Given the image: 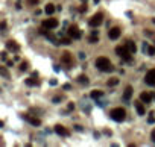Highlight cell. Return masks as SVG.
<instances>
[{
	"mask_svg": "<svg viewBox=\"0 0 155 147\" xmlns=\"http://www.w3.org/2000/svg\"><path fill=\"white\" fill-rule=\"evenodd\" d=\"M27 3H29V5H37L38 0H27Z\"/></svg>",
	"mask_w": 155,
	"mask_h": 147,
	"instance_id": "28",
	"label": "cell"
},
{
	"mask_svg": "<svg viewBox=\"0 0 155 147\" xmlns=\"http://www.w3.org/2000/svg\"><path fill=\"white\" fill-rule=\"evenodd\" d=\"M120 34H122L120 27H112V29L108 30V36H110V40H117V38L120 36Z\"/></svg>",
	"mask_w": 155,
	"mask_h": 147,
	"instance_id": "10",
	"label": "cell"
},
{
	"mask_svg": "<svg viewBox=\"0 0 155 147\" xmlns=\"http://www.w3.org/2000/svg\"><path fill=\"white\" fill-rule=\"evenodd\" d=\"M100 95H102V91H97V90L91 91V97H93V99H99Z\"/></svg>",
	"mask_w": 155,
	"mask_h": 147,
	"instance_id": "21",
	"label": "cell"
},
{
	"mask_svg": "<svg viewBox=\"0 0 155 147\" xmlns=\"http://www.w3.org/2000/svg\"><path fill=\"white\" fill-rule=\"evenodd\" d=\"M117 84H119V79H116V78H112L108 80V85H110V87H114V85H117Z\"/></svg>",
	"mask_w": 155,
	"mask_h": 147,
	"instance_id": "22",
	"label": "cell"
},
{
	"mask_svg": "<svg viewBox=\"0 0 155 147\" xmlns=\"http://www.w3.org/2000/svg\"><path fill=\"white\" fill-rule=\"evenodd\" d=\"M99 2H100V0H94V3H99Z\"/></svg>",
	"mask_w": 155,
	"mask_h": 147,
	"instance_id": "37",
	"label": "cell"
},
{
	"mask_svg": "<svg viewBox=\"0 0 155 147\" xmlns=\"http://www.w3.org/2000/svg\"><path fill=\"white\" fill-rule=\"evenodd\" d=\"M103 23V14L102 12H97V14H94L93 17L90 18V26L91 27H97L100 26Z\"/></svg>",
	"mask_w": 155,
	"mask_h": 147,
	"instance_id": "5",
	"label": "cell"
},
{
	"mask_svg": "<svg viewBox=\"0 0 155 147\" xmlns=\"http://www.w3.org/2000/svg\"><path fill=\"white\" fill-rule=\"evenodd\" d=\"M116 53H117L120 58H123L125 61H128V62L131 61V55H132V53L128 50V47H126V46H125V47H122V46L116 47Z\"/></svg>",
	"mask_w": 155,
	"mask_h": 147,
	"instance_id": "3",
	"label": "cell"
},
{
	"mask_svg": "<svg viewBox=\"0 0 155 147\" xmlns=\"http://www.w3.org/2000/svg\"><path fill=\"white\" fill-rule=\"evenodd\" d=\"M59 43H61V44H64V46H69V44H70V38H62Z\"/></svg>",
	"mask_w": 155,
	"mask_h": 147,
	"instance_id": "26",
	"label": "cell"
},
{
	"mask_svg": "<svg viewBox=\"0 0 155 147\" xmlns=\"http://www.w3.org/2000/svg\"><path fill=\"white\" fill-rule=\"evenodd\" d=\"M55 5H52V3H47V5H46V8H44V12H46V14H47V15H52V14H53V12H55Z\"/></svg>",
	"mask_w": 155,
	"mask_h": 147,
	"instance_id": "17",
	"label": "cell"
},
{
	"mask_svg": "<svg viewBox=\"0 0 155 147\" xmlns=\"http://www.w3.org/2000/svg\"><path fill=\"white\" fill-rule=\"evenodd\" d=\"M20 70H21V71H26V70H29V62L23 61V62L20 64Z\"/></svg>",
	"mask_w": 155,
	"mask_h": 147,
	"instance_id": "20",
	"label": "cell"
},
{
	"mask_svg": "<svg viewBox=\"0 0 155 147\" xmlns=\"http://www.w3.org/2000/svg\"><path fill=\"white\" fill-rule=\"evenodd\" d=\"M88 41H90V44H96L97 41H99V36H97V35H93V36H91Z\"/></svg>",
	"mask_w": 155,
	"mask_h": 147,
	"instance_id": "23",
	"label": "cell"
},
{
	"mask_svg": "<svg viewBox=\"0 0 155 147\" xmlns=\"http://www.w3.org/2000/svg\"><path fill=\"white\" fill-rule=\"evenodd\" d=\"M2 59L6 61V52H2Z\"/></svg>",
	"mask_w": 155,
	"mask_h": 147,
	"instance_id": "32",
	"label": "cell"
},
{
	"mask_svg": "<svg viewBox=\"0 0 155 147\" xmlns=\"http://www.w3.org/2000/svg\"><path fill=\"white\" fill-rule=\"evenodd\" d=\"M78 82H79V84H85V85L90 84V80H88V78H87L85 74H81V76L78 78Z\"/></svg>",
	"mask_w": 155,
	"mask_h": 147,
	"instance_id": "19",
	"label": "cell"
},
{
	"mask_svg": "<svg viewBox=\"0 0 155 147\" xmlns=\"http://www.w3.org/2000/svg\"><path fill=\"white\" fill-rule=\"evenodd\" d=\"M23 118H25L27 123H31L32 126H41V120H40V118H37V117H32V115H29V114H25V115H23Z\"/></svg>",
	"mask_w": 155,
	"mask_h": 147,
	"instance_id": "9",
	"label": "cell"
},
{
	"mask_svg": "<svg viewBox=\"0 0 155 147\" xmlns=\"http://www.w3.org/2000/svg\"><path fill=\"white\" fill-rule=\"evenodd\" d=\"M59 100H61V97H55V99H53V103H58Z\"/></svg>",
	"mask_w": 155,
	"mask_h": 147,
	"instance_id": "33",
	"label": "cell"
},
{
	"mask_svg": "<svg viewBox=\"0 0 155 147\" xmlns=\"http://www.w3.org/2000/svg\"><path fill=\"white\" fill-rule=\"evenodd\" d=\"M145 82H146L147 85H151V87H154L155 85V68L149 70L146 73V78H145Z\"/></svg>",
	"mask_w": 155,
	"mask_h": 147,
	"instance_id": "7",
	"label": "cell"
},
{
	"mask_svg": "<svg viewBox=\"0 0 155 147\" xmlns=\"http://www.w3.org/2000/svg\"><path fill=\"white\" fill-rule=\"evenodd\" d=\"M55 132H56L59 137H69V130L65 129L64 126H61V124H56V126H55Z\"/></svg>",
	"mask_w": 155,
	"mask_h": 147,
	"instance_id": "11",
	"label": "cell"
},
{
	"mask_svg": "<svg viewBox=\"0 0 155 147\" xmlns=\"http://www.w3.org/2000/svg\"><path fill=\"white\" fill-rule=\"evenodd\" d=\"M58 24H59V21L56 20V18H49V20H44L43 21V27H46V29H55V27H58Z\"/></svg>",
	"mask_w": 155,
	"mask_h": 147,
	"instance_id": "6",
	"label": "cell"
},
{
	"mask_svg": "<svg viewBox=\"0 0 155 147\" xmlns=\"http://www.w3.org/2000/svg\"><path fill=\"white\" fill-rule=\"evenodd\" d=\"M67 34H69L70 38H73V40H79L81 36H82V32H81V29L76 26V24H71L69 27V30H67Z\"/></svg>",
	"mask_w": 155,
	"mask_h": 147,
	"instance_id": "4",
	"label": "cell"
},
{
	"mask_svg": "<svg viewBox=\"0 0 155 147\" xmlns=\"http://www.w3.org/2000/svg\"><path fill=\"white\" fill-rule=\"evenodd\" d=\"M37 76H32V78H27L26 79V85H29V87H35V85H38L40 82H38V79H35Z\"/></svg>",
	"mask_w": 155,
	"mask_h": 147,
	"instance_id": "16",
	"label": "cell"
},
{
	"mask_svg": "<svg viewBox=\"0 0 155 147\" xmlns=\"http://www.w3.org/2000/svg\"><path fill=\"white\" fill-rule=\"evenodd\" d=\"M0 27H2V32H5V29H6V23H5V21H2Z\"/></svg>",
	"mask_w": 155,
	"mask_h": 147,
	"instance_id": "27",
	"label": "cell"
},
{
	"mask_svg": "<svg viewBox=\"0 0 155 147\" xmlns=\"http://www.w3.org/2000/svg\"><path fill=\"white\" fill-rule=\"evenodd\" d=\"M6 65H8V67H12V65H14V62H12V61H6Z\"/></svg>",
	"mask_w": 155,
	"mask_h": 147,
	"instance_id": "31",
	"label": "cell"
},
{
	"mask_svg": "<svg viewBox=\"0 0 155 147\" xmlns=\"http://www.w3.org/2000/svg\"><path fill=\"white\" fill-rule=\"evenodd\" d=\"M6 49H8V50H12V52H18V50H20V46H18L15 41L9 40L8 43H6Z\"/></svg>",
	"mask_w": 155,
	"mask_h": 147,
	"instance_id": "13",
	"label": "cell"
},
{
	"mask_svg": "<svg viewBox=\"0 0 155 147\" xmlns=\"http://www.w3.org/2000/svg\"><path fill=\"white\" fill-rule=\"evenodd\" d=\"M152 141L155 143V132H152Z\"/></svg>",
	"mask_w": 155,
	"mask_h": 147,
	"instance_id": "36",
	"label": "cell"
},
{
	"mask_svg": "<svg viewBox=\"0 0 155 147\" xmlns=\"http://www.w3.org/2000/svg\"><path fill=\"white\" fill-rule=\"evenodd\" d=\"M147 55H149V56H154L155 55V47H147Z\"/></svg>",
	"mask_w": 155,
	"mask_h": 147,
	"instance_id": "25",
	"label": "cell"
},
{
	"mask_svg": "<svg viewBox=\"0 0 155 147\" xmlns=\"http://www.w3.org/2000/svg\"><path fill=\"white\" fill-rule=\"evenodd\" d=\"M61 62L65 64L67 68H70V67L73 65V58H71V55H70L69 52H64L62 53V56H61Z\"/></svg>",
	"mask_w": 155,
	"mask_h": 147,
	"instance_id": "8",
	"label": "cell"
},
{
	"mask_svg": "<svg viewBox=\"0 0 155 147\" xmlns=\"http://www.w3.org/2000/svg\"><path fill=\"white\" fill-rule=\"evenodd\" d=\"M0 73H2V76H3V78H6V79L9 78V76H8V71H6V68H5V67H2V68H0Z\"/></svg>",
	"mask_w": 155,
	"mask_h": 147,
	"instance_id": "24",
	"label": "cell"
},
{
	"mask_svg": "<svg viewBox=\"0 0 155 147\" xmlns=\"http://www.w3.org/2000/svg\"><path fill=\"white\" fill-rule=\"evenodd\" d=\"M152 115H154V114L151 112V117H149V123H154V121H155V118L152 117Z\"/></svg>",
	"mask_w": 155,
	"mask_h": 147,
	"instance_id": "30",
	"label": "cell"
},
{
	"mask_svg": "<svg viewBox=\"0 0 155 147\" xmlns=\"http://www.w3.org/2000/svg\"><path fill=\"white\" fill-rule=\"evenodd\" d=\"M56 84H58V82H56V79H52V80H50V85H56Z\"/></svg>",
	"mask_w": 155,
	"mask_h": 147,
	"instance_id": "34",
	"label": "cell"
},
{
	"mask_svg": "<svg viewBox=\"0 0 155 147\" xmlns=\"http://www.w3.org/2000/svg\"><path fill=\"white\" fill-rule=\"evenodd\" d=\"M131 97H132V87H126L125 88V93H123V100L128 102Z\"/></svg>",
	"mask_w": 155,
	"mask_h": 147,
	"instance_id": "15",
	"label": "cell"
},
{
	"mask_svg": "<svg viewBox=\"0 0 155 147\" xmlns=\"http://www.w3.org/2000/svg\"><path fill=\"white\" fill-rule=\"evenodd\" d=\"M79 58H81V59H84V58H85V53L81 52V53H79Z\"/></svg>",
	"mask_w": 155,
	"mask_h": 147,
	"instance_id": "35",
	"label": "cell"
},
{
	"mask_svg": "<svg viewBox=\"0 0 155 147\" xmlns=\"http://www.w3.org/2000/svg\"><path fill=\"white\" fill-rule=\"evenodd\" d=\"M126 47H128V50L131 53H135V52H137V46H135V43H134V41H126Z\"/></svg>",
	"mask_w": 155,
	"mask_h": 147,
	"instance_id": "18",
	"label": "cell"
},
{
	"mask_svg": "<svg viewBox=\"0 0 155 147\" xmlns=\"http://www.w3.org/2000/svg\"><path fill=\"white\" fill-rule=\"evenodd\" d=\"M134 106H135V109H137L138 115H145L146 109H145V106H143V102H134Z\"/></svg>",
	"mask_w": 155,
	"mask_h": 147,
	"instance_id": "14",
	"label": "cell"
},
{
	"mask_svg": "<svg viewBox=\"0 0 155 147\" xmlns=\"http://www.w3.org/2000/svg\"><path fill=\"white\" fill-rule=\"evenodd\" d=\"M75 129H76L78 132H82V130H84V129H82V126H79V124H78V126H75Z\"/></svg>",
	"mask_w": 155,
	"mask_h": 147,
	"instance_id": "29",
	"label": "cell"
},
{
	"mask_svg": "<svg viewBox=\"0 0 155 147\" xmlns=\"http://www.w3.org/2000/svg\"><path fill=\"white\" fill-rule=\"evenodd\" d=\"M110 117L114 121L120 123V121H123L126 118V111L123 108H114V109H111V112H110Z\"/></svg>",
	"mask_w": 155,
	"mask_h": 147,
	"instance_id": "2",
	"label": "cell"
},
{
	"mask_svg": "<svg viewBox=\"0 0 155 147\" xmlns=\"http://www.w3.org/2000/svg\"><path fill=\"white\" fill-rule=\"evenodd\" d=\"M152 97H154V95L149 94V93H141V94H140V100H141L143 103L149 105L151 102H152Z\"/></svg>",
	"mask_w": 155,
	"mask_h": 147,
	"instance_id": "12",
	"label": "cell"
},
{
	"mask_svg": "<svg viewBox=\"0 0 155 147\" xmlns=\"http://www.w3.org/2000/svg\"><path fill=\"white\" fill-rule=\"evenodd\" d=\"M96 67L100 70V71H112L114 67L111 65V62L108 58H105V56H100V58H97L96 59Z\"/></svg>",
	"mask_w": 155,
	"mask_h": 147,
	"instance_id": "1",
	"label": "cell"
}]
</instances>
